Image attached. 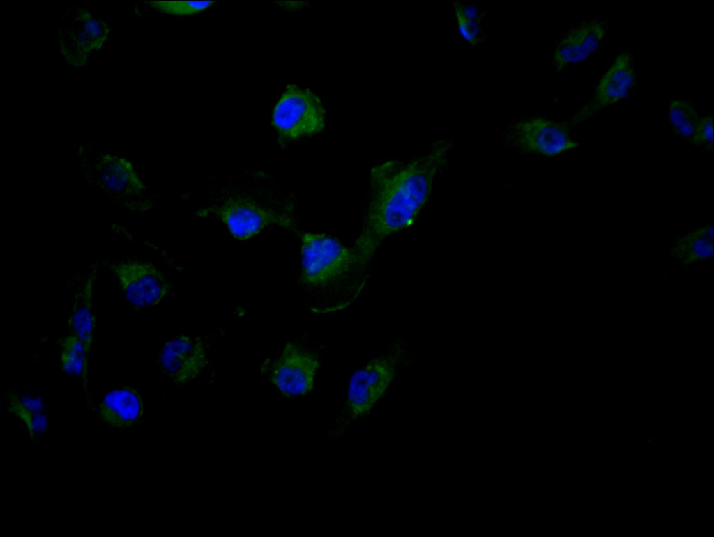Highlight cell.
I'll return each mask as SVG.
<instances>
[{
  "label": "cell",
  "mask_w": 714,
  "mask_h": 537,
  "mask_svg": "<svg viewBox=\"0 0 714 537\" xmlns=\"http://www.w3.org/2000/svg\"><path fill=\"white\" fill-rule=\"evenodd\" d=\"M109 268L125 298L135 308L155 306L168 294L167 279L149 262L127 259L113 262Z\"/></svg>",
  "instance_id": "9c48e42d"
},
{
  "label": "cell",
  "mask_w": 714,
  "mask_h": 537,
  "mask_svg": "<svg viewBox=\"0 0 714 537\" xmlns=\"http://www.w3.org/2000/svg\"><path fill=\"white\" fill-rule=\"evenodd\" d=\"M96 270L86 277L76 290L68 318L69 332L82 343L89 364L95 332V316L92 296Z\"/></svg>",
  "instance_id": "9a60e30c"
},
{
  "label": "cell",
  "mask_w": 714,
  "mask_h": 537,
  "mask_svg": "<svg viewBox=\"0 0 714 537\" xmlns=\"http://www.w3.org/2000/svg\"><path fill=\"white\" fill-rule=\"evenodd\" d=\"M146 3L160 13L185 16L206 11L215 3L211 1H151Z\"/></svg>",
  "instance_id": "44dd1931"
},
{
  "label": "cell",
  "mask_w": 714,
  "mask_h": 537,
  "mask_svg": "<svg viewBox=\"0 0 714 537\" xmlns=\"http://www.w3.org/2000/svg\"><path fill=\"white\" fill-rule=\"evenodd\" d=\"M320 365L318 356L295 343H287L271 366V381L287 396L310 392Z\"/></svg>",
  "instance_id": "30bf717a"
},
{
  "label": "cell",
  "mask_w": 714,
  "mask_h": 537,
  "mask_svg": "<svg viewBox=\"0 0 714 537\" xmlns=\"http://www.w3.org/2000/svg\"><path fill=\"white\" fill-rule=\"evenodd\" d=\"M160 364L176 383H185L198 377L206 364L204 345L197 338L181 336L162 348Z\"/></svg>",
  "instance_id": "7c38bea8"
},
{
  "label": "cell",
  "mask_w": 714,
  "mask_h": 537,
  "mask_svg": "<svg viewBox=\"0 0 714 537\" xmlns=\"http://www.w3.org/2000/svg\"><path fill=\"white\" fill-rule=\"evenodd\" d=\"M109 33L107 23L88 8L70 7L59 26L60 50L70 65L81 67L88 63L90 56L101 49Z\"/></svg>",
  "instance_id": "ba28073f"
},
{
  "label": "cell",
  "mask_w": 714,
  "mask_h": 537,
  "mask_svg": "<svg viewBox=\"0 0 714 537\" xmlns=\"http://www.w3.org/2000/svg\"><path fill=\"white\" fill-rule=\"evenodd\" d=\"M607 29L604 20L592 19L569 29L554 49L552 64L555 71L587 59L599 47Z\"/></svg>",
  "instance_id": "4fadbf2b"
},
{
  "label": "cell",
  "mask_w": 714,
  "mask_h": 537,
  "mask_svg": "<svg viewBox=\"0 0 714 537\" xmlns=\"http://www.w3.org/2000/svg\"><path fill=\"white\" fill-rule=\"evenodd\" d=\"M669 117L675 132L690 141L701 118L692 103L681 99L672 100Z\"/></svg>",
  "instance_id": "ffe728a7"
},
{
  "label": "cell",
  "mask_w": 714,
  "mask_h": 537,
  "mask_svg": "<svg viewBox=\"0 0 714 537\" xmlns=\"http://www.w3.org/2000/svg\"><path fill=\"white\" fill-rule=\"evenodd\" d=\"M291 203L268 171L212 178L211 197L196 211L221 221L236 239L247 240L271 226L295 229Z\"/></svg>",
  "instance_id": "7a4b0ae2"
},
{
  "label": "cell",
  "mask_w": 714,
  "mask_h": 537,
  "mask_svg": "<svg viewBox=\"0 0 714 537\" xmlns=\"http://www.w3.org/2000/svg\"><path fill=\"white\" fill-rule=\"evenodd\" d=\"M453 9L457 30L462 38L470 46H479L484 40L483 22L485 13L471 3L453 1Z\"/></svg>",
  "instance_id": "ac0fdd59"
},
{
  "label": "cell",
  "mask_w": 714,
  "mask_h": 537,
  "mask_svg": "<svg viewBox=\"0 0 714 537\" xmlns=\"http://www.w3.org/2000/svg\"><path fill=\"white\" fill-rule=\"evenodd\" d=\"M637 75L629 52L618 54L598 81L593 98L571 118L582 122L625 98L636 85Z\"/></svg>",
  "instance_id": "8fae6325"
},
{
  "label": "cell",
  "mask_w": 714,
  "mask_h": 537,
  "mask_svg": "<svg viewBox=\"0 0 714 537\" xmlns=\"http://www.w3.org/2000/svg\"><path fill=\"white\" fill-rule=\"evenodd\" d=\"M690 143L695 146L713 149V116L701 117Z\"/></svg>",
  "instance_id": "7402d4cb"
},
{
  "label": "cell",
  "mask_w": 714,
  "mask_h": 537,
  "mask_svg": "<svg viewBox=\"0 0 714 537\" xmlns=\"http://www.w3.org/2000/svg\"><path fill=\"white\" fill-rule=\"evenodd\" d=\"M713 251L712 225L699 227L681 235L669 249L671 256L683 267L711 258Z\"/></svg>",
  "instance_id": "e0dca14e"
},
{
  "label": "cell",
  "mask_w": 714,
  "mask_h": 537,
  "mask_svg": "<svg viewBox=\"0 0 714 537\" xmlns=\"http://www.w3.org/2000/svg\"><path fill=\"white\" fill-rule=\"evenodd\" d=\"M84 171L91 184L123 208L142 212L154 206L133 163L126 157L103 153L87 164Z\"/></svg>",
  "instance_id": "5b68a950"
},
{
  "label": "cell",
  "mask_w": 714,
  "mask_h": 537,
  "mask_svg": "<svg viewBox=\"0 0 714 537\" xmlns=\"http://www.w3.org/2000/svg\"><path fill=\"white\" fill-rule=\"evenodd\" d=\"M271 123L281 141H296L322 132L326 111L314 92L290 84L273 107Z\"/></svg>",
  "instance_id": "8992f818"
},
{
  "label": "cell",
  "mask_w": 714,
  "mask_h": 537,
  "mask_svg": "<svg viewBox=\"0 0 714 537\" xmlns=\"http://www.w3.org/2000/svg\"><path fill=\"white\" fill-rule=\"evenodd\" d=\"M143 403L139 393L132 388L123 387L107 392L98 406L100 419L108 426L129 430L139 422L143 414Z\"/></svg>",
  "instance_id": "5bb4252c"
},
{
  "label": "cell",
  "mask_w": 714,
  "mask_h": 537,
  "mask_svg": "<svg viewBox=\"0 0 714 537\" xmlns=\"http://www.w3.org/2000/svg\"><path fill=\"white\" fill-rule=\"evenodd\" d=\"M451 143L436 141L425 155L387 160L373 166L366 212L352 246L366 269L381 244L413 224L425 205L436 176L447 164Z\"/></svg>",
  "instance_id": "6da1fadb"
},
{
  "label": "cell",
  "mask_w": 714,
  "mask_h": 537,
  "mask_svg": "<svg viewBox=\"0 0 714 537\" xmlns=\"http://www.w3.org/2000/svg\"><path fill=\"white\" fill-rule=\"evenodd\" d=\"M59 355L63 371L70 376H82L87 392L89 364L80 340L70 332L64 336L60 343Z\"/></svg>",
  "instance_id": "d6986e66"
},
{
  "label": "cell",
  "mask_w": 714,
  "mask_h": 537,
  "mask_svg": "<svg viewBox=\"0 0 714 537\" xmlns=\"http://www.w3.org/2000/svg\"><path fill=\"white\" fill-rule=\"evenodd\" d=\"M405 348L403 342L394 343L385 352L354 373L337 423L339 431L367 414L383 396L405 359Z\"/></svg>",
  "instance_id": "277c9868"
},
{
  "label": "cell",
  "mask_w": 714,
  "mask_h": 537,
  "mask_svg": "<svg viewBox=\"0 0 714 537\" xmlns=\"http://www.w3.org/2000/svg\"><path fill=\"white\" fill-rule=\"evenodd\" d=\"M503 141L526 154L554 157L578 147L568 125L541 116L515 121L501 134Z\"/></svg>",
  "instance_id": "52a82bcc"
},
{
  "label": "cell",
  "mask_w": 714,
  "mask_h": 537,
  "mask_svg": "<svg viewBox=\"0 0 714 537\" xmlns=\"http://www.w3.org/2000/svg\"><path fill=\"white\" fill-rule=\"evenodd\" d=\"M6 409L24 425L33 440L36 441L47 431L48 416L38 394L10 390L6 393Z\"/></svg>",
  "instance_id": "2e32d148"
},
{
  "label": "cell",
  "mask_w": 714,
  "mask_h": 537,
  "mask_svg": "<svg viewBox=\"0 0 714 537\" xmlns=\"http://www.w3.org/2000/svg\"><path fill=\"white\" fill-rule=\"evenodd\" d=\"M300 281L310 310L327 314L354 303L365 283V268L352 247L325 233L301 235Z\"/></svg>",
  "instance_id": "3957f363"
}]
</instances>
